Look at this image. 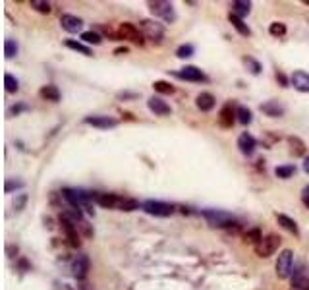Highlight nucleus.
<instances>
[{
  "instance_id": "f257e3e1",
  "label": "nucleus",
  "mask_w": 309,
  "mask_h": 290,
  "mask_svg": "<svg viewBox=\"0 0 309 290\" xmlns=\"http://www.w3.org/2000/svg\"><path fill=\"white\" fill-rule=\"evenodd\" d=\"M201 215L205 218L207 222L215 228H238L240 224L236 222L234 215L226 213V211H221V209H201Z\"/></svg>"
},
{
  "instance_id": "f03ea898",
  "label": "nucleus",
  "mask_w": 309,
  "mask_h": 290,
  "mask_svg": "<svg viewBox=\"0 0 309 290\" xmlns=\"http://www.w3.org/2000/svg\"><path fill=\"white\" fill-rule=\"evenodd\" d=\"M147 6H149V10H151V14L164 20L166 24H174L178 20L172 2H166V0H155V2H153V0H151Z\"/></svg>"
},
{
  "instance_id": "7ed1b4c3",
  "label": "nucleus",
  "mask_w": 309,
  "mask_h": 290,
  "mask_svg": "<svg viewBox=\"0 0 309 290\" xmlns=\"http://www.w3.org/2000/svg\"><path fill=\"white\" fill-rule=\"evenodd\" d=\"M141 209L153 215V217H170L174 213V205L166 202H159V200H147V202L141 203Z\"/></svg>"
},
{
  "instance_id": "20e7f679",
  "label": "nucleus",
  "mask_w": 309,
  "mask_h": 290,
  "mask_svg": "<svg viewBox=\"0 0 309 290\" xmlns=\"http://www.w3.org/2000/svg\"><path fill=\"white\" fill-rule=\"evenodd\" d=\"M294 273V252L292 250H282L277 260V276L288 278Z\"/></svg>"
},
{
  "instance_id": "39448f33",
  "label": "nucleus",
  "mask_w": 309,
  "mask_h": 290,
  "mask_svg": "<svg viewBox=\"0 0 309 290\" xmlns=\"http://www.w3.org/2000/svg\"><path fill=\"white\" fill-rule=\"evenodd\" d=\"M280 246V236L279 234H267L263 236V240L259 242V244H255L253 250H255V254L259 256V258H271Z\"/></svg>"
},
{
  "instance_id": "423d86ee",
  "label": "nucleus",
  "mask_w": 309,
  "mask_h": 290,
  "mask_svg": "<svg viewBox=\"0 0 309 290\" xmlns=\"http://www.w3.org/2000/svg\"><path fill=\"white\" fill-rule=\"evenodd\" d=\"M116 35H118V39H126V41H130V43H135V44L145 43V37H143V33L139 31V28H135L133 24H128V22H124V24L118 26Z\"/></svg>"
},
{
  "instance_id": "0eeeda50",
  "label": "nucleus",
  "mask_w": 309,
  "mask_h": 290,
  "mask_svg": "<svg viewBox=\"0 0 309 290\" xmlns=\"http://www.w3.org/2000/svg\"><path fill=\"white\" fill-rule=\"evenodd\" d=\"M139 28H141L143 37L149 39V41H153V43H161L162 37H164V28H162L161 24L153 22V20H141Z\"/></svg>"
},
{
  "instance_id": "6e6552de",
  "label": "nucleus",
  "mask_w": 309,
  "mask_h": 290,
  "mask_svg": "<svg viewBox=\"0 0 309 290\" xmlns=\"http://www.w3.org/2000/svg\"><path fill=\"white\" fill-rule=\"evenodd\" d=\"M89 267H91L89 258L85 254H79V256L74 258V261H72V275H74L77 280H85V276H87V273H89Z\"/></svg>"
},
{
  "instance_id": "1a4fd4ad",
  "label": "nucleus",
  "mask_w": 309,
  "mask_h": 290,
  "mask_svg": "<svg viewBox=\"0 0 309 290\" xmlns=\"http://www.w3.org/2000/svg\"><path fill=\"white\" fill-rule=\"evenodd\" d=\"M83 122L93 126V128H99V130H108V128L118 126V120L112 116H85Z\"/></svg>"
},
{
  "instance_id": "9d476101",
  "label": "nucleus",
  "mask_w": 309,
  "mask_h": 290,
  "mask_svg": "<svg viewBox=\"0 0 309 290\" xmlns=\"http://www.w3.org/2000/svg\"><path fill=\"white\" fill-rule=\"evenodd\" d=\"M176 76L186 82H207V76L197 66H184L180 72H176Z\"/></svg>"
},
{
  "instance_id": "9b49d317",
  "label": "nucleus",
  "mask_w": 309,
  "mask_h": 290,
  "mask_svg": "<svg viewBox=\"0 0 309 290\" xmlns=\"http://www.w3.org/2000/svg\"><path fill=\"white\" fill-rule=\"evenodd\" d=\"M234 122H236V110L232 108L230 102H226L221 108V112H219V126L224 128V130H230L234 126Z\"/></svg>"
},
{
  "instance_id": "f8f14e48",
  "label": "nucleus",
  "mask_w": 309,
  "mask_h": 290,
  "mask_svg": "<svg viewBox=\"0 0 309 290\" xmlns=\"http://www.w3.org/2000/svg\"><path fill=\"white\" fill-rule=\"evenodd\" d=\"M238 147H240V151L246 155V157H250L255 153V149H257V142H255V138L248 134V132H244V134H240V138H238Z\"/></svg>"
},
{
  "instance_id": "ddd939ff",
  "label": "nucleus",
  "mask_w": 309,
  "mask_h": 290,
  "mask_svg": "<svg viewBox=\"0 0 309 290\" xmlns=\"http://www.w3.org/2000/svg\"><path fill=\"white\" fill-rule=\"evenodd\" d=\"M60 26H62L64 31H68V33H77V31H81V28H83V20L77 18V16L64 14L60 18Z\"/></svg>"
},
{
  "instance_id": "4468645a",
  "label": "nucleus",
  "mask_w": 309,
  "mask_h": 290,
  "mask_svg": "<svg viewBox=\"0 0 309 290\" xmlns=\"http://www.w3.org/2000/svg\"><path fill=\"white\" fill-rule=\"evenodd\" d=\"M215 104H217V99H215V95L209 93V91H201V93L195 97V106H197L201 112H209V110H213Z\"/></svg>"
},
{
  "instance_id": "2eb2a0df",
  "label": "nucleus",
  "mask_w": 309,
  "mask_h": 290,
  "mask_svg": "<svg viewBox=\"0 0 309 290\" xmlns=\"http://www.w3.org/2000/svg\"><path fill=\"white\" fill-rule=\"evenodd\" d=\"M147 106L151 112H155L157 116H170L172 108L166 101H162L161 97H151L147 101Z\"/></svg>"
},
{
  "instance_id": "dca6fc26",
  "label": "nucleus",
  "mask_w": 309,
  "mask_h": 290,
  "mask_svg": "<svg viewBox=\"0 0 309 290\" xmlns=\"http://www.w3.org/2000/svg\"><path fill=\"white\" fill-rule=\"evenodd\" d=\"M290 84L294 86V89L302 91V93H309V74L304 70H296L290 76Z\"/></svg>"
},
{
  "instance_id": "f3484780",
  "label": "nucleus",
  "mask_w": 309,
  "mask_h": 290,
  "mask_svg": "<svg viewBox=\"0 0 309 290\" xmlns=\"http://www.w3.org/2000/svg\"><path fill=\"white\" fill-rule=\"evenodd\" d=\"M261 110H263L267 116H271V118H280V116H284V112H286V108H284L279 101L263 102V104H261Z\"/></svg>"
},
{
  "instance_id": "a211bd4d",
  "label": "nucleus",
  "mask_w": 309,
  "mask_h": 290,
  "mask_svg": "<svg viewBox=\"0 0 309 290\" xmlns=\"http://www.w3.org/2000/svg\"><path fill=\"white\" fill-rule=\"evenodd\" d=\"M277 220H279V224L284 230H288L290 234H294V236H300V226H298V222L292 217H288L284 213H277Z\"/></svg>"
},
{
  "instance_id": "6ab92c4d",
  "label": "nucleus",
  "mask_w": 309,
  "mask_h": 290,
  "mask_svg": "<svg viewBox=\"0 0 309 290\" xmlns=\"http://www.w3.org/2000/svg\"><path fill=\"white\" fill-rule=\"evenodd\" d=\"M95 202L104 209H114L120 203V198L116 194H95Z\"/></svg>"
},
{
  "instance_id": "aec40b11",
  "label": "nucleus",
  "mask_w": 309,
  "mask_h": 290,
  "mask_svg": "<svg viewBox=\"0 0 309 290\" xmlns=\"http://www.w3.org/2000/svg\"><path fill=\"white\" fill-rule=\"evenodd\" d=\"M39 97L43 101H50V102H58L60 101V91L56 86L48 84V86H43L39 89Z\"/></svg>"
},
{
  "instance_id": "412c9836",
  "label": "nucleus",
  "mask_w": 309,
  "mask_h": 290,
  "mask_svg": "<svg viewBox=\"0 0 309 290\" xmlns=\"http://www.w3.org/2000/svg\"><path fill=\"white\" fill-rule=\"evenodd\" d=\"M228 20H230V24H232V28L242 35V37H251V29H250V26L242 20V18H238L236 14H232L230 12V16H228Z\"/></svg>"
},
{
  "instance_id": "4be33fe9",
  "label": "nucleus",
  "mask_w": 309,
  "mask_h": 290,
  "mask_svg": "<svg viewBox=\"0 0 309 290\" xmlns=\"http://www.w3.org/2000/svg\"><path fill=\"white\" fill-rule=\"evenodd\" d=\"M230 8H232V14H236L238 18L244 20L251 12V2H248V0H234L230 4Z\"/></svg>"
},
{
  "instance_id": "5701e85b",
  "label": "nucleus",
  "mask_w": 309,
  "mask_h": 290,
  "mask_svg": "<svg viewBox=\"0 0 309 290\" xmlns=\"http://www.w3.org/2000/svg\"><path fill=\"white\" fill-rule=\"evenodd\" d=\"M288 144H290V149H292L294 157H304L306 155V144L298 136H290L288 138Z\"/></svg>"
},
{
  "instance_id": "b1692460",
  "label": "nucleus",
  "mask_w": 309,
  "mask_h": 290,
  "mask_svg": "<svg viewBox=\"0 0 309 290\" xmlns=\"http://www.w3.org/2000/svg\"><path fill=\"white\" fill-rule=\"evenodd\" d=\"M66 46H68V48H72V50H75V52H79V54H83V56H93V50L89 48L87 44L79 43V41L68 39V41H66Z\"/></svg>"
},
{
  "instance_id": "393cba45",
  "label": "nucleus",
  "mask_w": 309,
  "mask_h": 290,
  "mask_svg": "<svg viewBox=\"0 0 309 290\" xmlns=\"http://www.w3.org/2000/svg\"><path fill=\"white\" fill-rule=\"evenodd\" d=\"M141 205L137 200H133V198H120V203H118V209L120 211H126V213H130V211H135V209H139Z\"/></svg>"
},
{
  "instance_id": "a878e982",
  "label": "nucleus",
  "mask_w": 309,
  "mask_h": 290,
  "mask_svg": "<svg viewBox=\"0 0 309 290\" xmlns=\"http://www.w3.org/2000/svg\"><path fill=\"white\" fill-rule=\"evenodd\" d=\"M236 118H238L240 124L248 126V124H251V120H253V114H251V110L248 106H238L236 108Z\"/></svg>"
},
{
  "instance_id": "bb28decb",
  "label": "nucleus",
  "mask_w": 309,
  "mask_h": 290,
  "mask_svg": "<svg viewBox=\"0 0 309 290\" xmlns=\"http://www.w3.org/2000/svg\"><path fill=\"white\" fill-rule=\"evenodd\" d=\"M275 174H277V178L288 180V178H292L296 174V166L294 164H280V166L275 168Z\"/></svg>"
},
{
  "instance_id": "cd10ccee",
  "label": "nucleus",
  "mask_w": 309,
  "mask_h": 290,
  "mask_svg": "<svg viewBox=\"0 0 309 290\" xmlns=\"http://www.w3.org/2000/svg\"><path fill=\"white\" fill-rule=\"evenodd\" d=\"M81 41L87 44H101L103 43V37L97 31H83L81 33Z\"/></svg>"
},
{
  "instance_id": "c85d7f7f",
  "label": "nucleus",
  "mask_w": 309,
  "mask_h": 290,
  "mask_svg": "<svg viewBox=\"0 0 309 290\" xmlns=\"http://www.w3.org/2000/svg\"><path fill=\"white\" fill-rule=\"evenodd\" d=\"M153 89L157 91V93H162V95H172L176 89L172 84H168V82H164V80H159V82H155L153 84Z\"/></svg>"
},
{
  "instance_id": "c756f323",
  "label": "nucleus",
  "mask_w": 309,
  "mask_h": 290,
  "mask_svg": "<svg viewBox=\"0 0 309 290\" xmlns=\"http://www.w3.org/2000/svg\"><path fill=\"white\" fill-rule=\"evenodd\" d=\"M263 240V234H261V230L259 228H251V230H248L246 234H244V242H248V244H259Z\"/></svg>"
},
{
  "instance_id": "7c9ffc66",
  "label": "nucleus",
  "mask_w": 309,
  "mask_h": 290,
  "mask_svg": "<svg viewBox=\"0 0 309 290\" xmlns=\"http://www.w3.org/2000/svg\"><path fill=\"white\" fill-rule=\"evenodd\" d=\"M31 8H35L39 14H50L52 12V4L44 2V0H31Z\"/></svg>"
},
{
  "instance_id": "2f4dec72",
  "label": "nucleus",
  "mask_w": 309,
  "mask_h": 290,
  "mask_svg": "<svg viewBox=\"0 0 309 290\" xmlns=\"http://www.w3.org/2000/svg\"><path fill=\"white\" fill-rule=\"evenodd\" d=\"M286 26L282 24V22H273L271 26H269V33L273 35V37H284L286 35Z\"/></svg>"
},
{
  "instance_id": "473e14b6",
  "label": "nucleus",
  "mask_w": 309,
  "mask_h": 290,
  "mask_svg": "<svg viewBox=\"0 0 309 290\" xmlns=\"http://www.w3.org/2000/svg\"><path fill=\"white\" fill-rule=\"evenodd\" d=\"M244 64L248 66V70H250L253 76H259L261 74V70H263V66L255 60V58H251V56H244Z\"/></svg>"
},
{
  "instance_id": "72a5a7b5",
  "label": "nucleus",
  "mask_w": 309,
  "mask_h": 290,
  "mask_svg": "<svg viewBox=\"0 0 309 290\" xmlns=\"http://www.w3.org/2000/svg\"><path fill=\"white\" fill-rule=\"evenodd\" d=\"M17 50H19V46H17L14 39H6L4 41V54H6V58H14L17 54Z\"/></svg>"
},
{
  "instance_id": "f704fd0d",
  "label": "nucleus",
  "mask_w": 309,
  "mask_h": 290,
  "mask_svg": "<svg viewBox=\"0 0 309 290\" xmlns=\"http://www.w3.org/2000/svg\"><path fill=\"white\" fill-rule=\"evenodd\" d=\"M4 86H6V91H8V93H15V91L19 89V82L15 80L12 74H6V76H4Z\"/></svg>"
},
{
  "instance_id": "c9c22d12",
  "label": "nucleus",
  "mask_w": 309,
  "mask_h": 290,
  "mask_svg": "<svg viewBox=\"0 0 309 290\" xmlns=\"http://www.w3.org/2000/svg\"><path fill=\"white\" fill-rule=\"evenodd\" d=\"M195 52V46L193 44H180L176 48V56L178 58H190Z\"/></svg>"
},
{
  "instance_id": "e433bc0d",
  "label": "nucleus",
  "mask_w": 309,
  "mask_h": 290,
  "mask_svg": "<svg viewBox=\"0 0 309 290\" xmlns=\"http://www.w3.org/2000/svg\"><path fill=\"white\" fill-rule=\"evenodd\" d=\"M23 186H25V182H21V180H12V178H8V180H6V186H4V192H6V194H10L12 190L23 188Z\"/></svg>"
},
{
  "instance_id": "4c0bfd02",
  "label": "nucleus",
  "mask_w": 309,
  "mask_h": 290,
  "mask_svg": "<svg viewBox=\"0 0 309 290\" xmlns=\"http://www.w3.org/2000/svg\"><path fill=\"white\" fill-rule=\"evenodd\" d=\"M25 203H27V196H25V194H21L19 198H15L14 200V209L15 211H21V209L25 207Z\"/></svg>"
},
{
  "instance_id": "58836bf2",
  "label": "nucleus",
  "mask_w": 309,
  "mask_h": 290,
  "mask_svg": "<svg viewBox=\"0 0 309 290\" xmlns=\"http://www.w3.org/2000/svg\"><path fill=\"white\" fill-rule=\"evenodd\" d=\"M302 202H304L306 207H309V184L304 186V190H302Z\"/></svg>"
},
{
  "instance_id": "ea45409f",
  "label": "nucleus",
  "mask_w": 309,
  "mask_h": 290,
  "mask_svg": "<svg viewBox=\"0 0 309 290\" xmlns=\"http://www.w3.org/2000/svg\"><path fill=\"white\" fill-rule=\"evenodd\" d=\"M277 82H280V86L282 87H288V78L280 72V70H277Z\"/></svg>"
},
{
  "instance_id": "a19ab883",
  "label": "nucleus",
  "mask_w": 309,
  "mask_h": 290,
  "mask_svg": "<svg viewBox=\"0 0 309 290\" xmlns=\"http://www.w3.org/2000/svg\"><path fill=\"white\" fill-rule=\"evenodd\" d=\"M21 110H27V104H17V106H12V108H10V114L17 116Z\"/></svg>"
},
{
  "instance_id": "79ce46f5",
  "label": "nucleus",
  "mask_w": 309,
  "mask_h": 290,
  "mask_svg": "<svg viewBox=\"0 0 309 290\" xmlns=\"http://www.w3.org/2000/svg\"><path fill=\"white\" fill-rule=\"evenodd\" d=\"M116 97L118 99H135V97H137V93H128V91H126V93H118Z\"/></svg>"
},
{
  "instance_id": "37998d69",
  "label": "nucleus",
  "mask_w": 309,
  "mask_h": 290,
  "mask_svg": "<svg viewBox=\"0 0 309 290\" xmlns=\"http://www.w3.org/2000/svg\"><path fill=\"white\" fill-rule=\"evenodd\" d=\"M304 170L309 174V155L306 157V160H304Z\"/></svg>"
},
{
  "instance_id": "c03bdc74",
  "label": "nucleus",
  "mask_w": 309,
  "mask_h": 290,
  "mask_svg": "<svg viewBox=\"0 0 309 290\" xmlns=\"http://www.w3.org/2000/svg\"><path fill=\"white\" fill-rule=\"evenodd\" d=\"M116 54H128V48H116Z\"/></svg>"
},
{
  "instance_id": "a18cd8bd",
  "label": "nucleus",
  "mask_w": 309,
  "mask_h": 290,
  "mask_svg": "<svg viewBox=\"0 0 309 290\" xmlns=\"http://www.w3.org/2000/svg\"><path fill=\"white\" fill-rule=\"evenodd\" d=\"M306 4H308V6H309V0H306Z\"/></svg>"
},
{
  "instance_id": "49530a36",
  "label": "nucleus",
  "mask_w": 309,
  "mask_h": 290,
  "mask_svg": "<svg viewBox=\"0 0 309 290\" xmlns=\"http://www.w3.org/2000/svg\"><path fill=\"white\" fill-rule=\"evenodd\" d=\"M66 290H72V288H66Z\"/></svg>"
}]
</instances>
